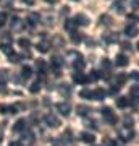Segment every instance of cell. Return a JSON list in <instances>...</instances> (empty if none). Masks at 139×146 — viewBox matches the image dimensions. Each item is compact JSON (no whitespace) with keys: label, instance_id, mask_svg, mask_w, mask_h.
I'll return each mask as SVG.
<instances>
[{"label":"cell","instance_id":"6da1fadb","mask_svg":"<svg viewBox=\"0 0 139 146\" xmlns=\"http://www.w3.org/2000/svg\"><path fill=\"white\" fill-rule=\"evenodd\" d=\"M102 117L107 123H110V125H115V123H117V115H115V112L110 109V107H102Z\"/></svg>","mask_w":139,"mask_h":146},{"label":"cell","instance_id":"7a4b0ae2","mask_svg":"<svg viewBox=\"0 0 139 146\" xmlns=\"http://www.w3.org/2000/svg\"><path fill=\"white\" fill-rule=\"evenodd\" d=\"M45 123L50 128H57V127H60L62 123H60V119H58L57 115H53V114H47L45 115Z\"/></svg>","mask_w":139,"mask_h":146},{"label":"cell","instance_id":"3957f363","mask_svg":"<svg viewBox=\"0 0 139 146\" xmlns=\"http://www.w3.org/2000/svg\"><path fill=\"white\" fill-rule=\"evenodd\" d=\"M118 135H120V138H121L123 141H129V140H133L134 131H133V128H128V127H125V128H120Z\"/></svg>","mask_w":139,"mask_h":146},{"label":"cell","instance_id":"277c9868","mask_svg":"<svg viewBox=\"0 0 139 146\" xmlns=\"http://www.w3.org/2000/svg\"><path fill=\"white\" fill-rule=\"evenodd\" d=\"M73 81H74V83H79V84H84V83H89V78L84 73L76 72V73H73Z\"/></svg>","mask_w":139,"mask_h":146},{"label":"cell","instance_id":"5b68a950","mask_svg":"<svg viewBox=\"0 0 139 146\" xmlns=\"http://www.w3.org/2000/svg\"><path fill=\"white\" fill-rule=\"evenodd\" d=\"M57 110H58L62 115L68 117V115H70V112H71V106L67 104V102H60V104H57Z\"/></svg>","mask_w":139,"mask_h":146},{"label":"cell","instance_id":"8992f818","mask_svg":"<svg viewBox=\"0 0 139 146\" xmlns=\"http://www.w3.org/2000/svg\"><path fill=\"white\" fill-rule=\"evenodd\" d=\"M63 65V60L60 57H53L52 58V68H55V75H60V68H62Z\"/></svg>","mask_w":139,"mask_h":146},{"label":"cell","instance_id":"52a82bcc","mask_svg":"<svg viewBox=\"0 0 139 146\" xmlns=\"http://www.w3.org/2000/svg\"><path fill=\"white\" fill-rule=\"evenodd\" d=\"M81 140L84 143H89V145H94V141H96V136L92 133H89V131H82L81 133Z\"/></svg>","mask_w":139,"mask_h":146},{"label":"cell","instance_id":"ba28073f","mask_svg":"<svg viewBox=\"0 0 139 146\" xmlns=\"http://www.w3.org/2000/svg\"><path fill=\"white\" fill-rule=\"evenodd\" d=\"M115 63L118 65V67H126L129 63V58L125 55V54H120V55H117V60H115Z\"/></svg>","mask_w":139,"mask_h":146},{"label":"cell","instance_id":"9c48e42d","mask_svg":"<svg viewBox=\"0 0 139 146\" xmlns=\"http://www.w3.org/2000/svg\"><path fill=\"white\" fill-rule=\"evenodd\" d=\"M11 29H15V31H21V29H23V21H21L20 18L13 16V18H11Z\"/></svg>","mask_w":139,"mask_h":146},{"label":"cell","instance_id":"30bf717a","mask_svg":"<svg viewBox=\"0 0 139 146\" xmlns=\"http://www.w3.org/2000/svg\"><path fill=\"white\" fill-rule=\"evenodd\" d=\"M74 21H76V25H81V26H88L89 25V18L86 15H76V18H74Z\"/></svg>","mask_w":139,"mask_h":146},{"label":"cell","instance_id":"8fae6325","mask_svg":"<svg viewBox=\"0 0 139 146\" xmlns=\"http://www.w3.org/2000/svg\"><path fill=\"white\" fill-rule=\"evenodd\" d=\"M24 128H26V120H24V119H20V120L15 123V125H13V131H16V133L23 131Z\"/></svg>","mask_w":139,"mask_h":146},{"label":"cell","instance_id":"7c38bea8","mask_svg":"<svg viewBox=\"0 0 139 146\" xmlns=\"http://www.w3.org/2000/svg\"><path fill=\"white\" fill-rule=\"evenodd\" d=\"M125 34L128 37H134L136 34H138V28L134 26V25H129V26L125 28Z\"/></svg>","mask_w":139,"mask_h":146},{"label":"cell","instance_id":"4fadbf2b","mask_svg":"<svg viewBox=\"0 0 139 146\" xmlns=\"http://www.w3.org/2000/svg\"><path fill=\"white\" fill-rule=\"evenodd\" d=\"M113 10L117 11V13H125V0H118V2H115L113 3Z\"/></svg>","mask_w":139,"mask_h":146},{"label":"cell","instance_id":"5bb4252c","mask_svg":"<svg viewBox=\"0 0 139 146\" xmlns=\"http://www.w3.org/2000/svg\"><path fill=\"white\" fill-rule=\"evenodd\" d=\"M92 99H96V101L105 99V91L103 89H96V91H92Z\"/></svg>","mask_w":139,"mask_h":146},{"label":"cell","instance_id":"9a60e30c","mask_svg":"<svg viewBox=\"0 0 139 146\" xmlns=\"http://www.w3.org/2000/svg\"><path fill=\"white\" fill-rule=\"evenodd\" d=\"M49 49H50V44H49L47 41H42V42H39V44H37V50H39V52H42V54L49 52Z\"/></svg>","mask_w":139,"mask_h":146},{"label":"cell","instance_id":"2e32d148","mask_svg":"<svg viewBox=\"0 0 139 146\" xmlns=\"http://www.w3.org/2000/svg\"><path fill=\"white\" fill-rule=\"evenodd\" d=\"M73 67L76 68V70H79V72H81L82 68H84V60H82V55H78L76 60L73 62Z\"/></svg>","mask_w":139,"mask_h":146},{"label":"cell","instance_id":"e0dca14e","mask_svg":"<svg viewBox=\"0 0 139 146\" xmlns=\"http://www.w3.org/2000/svg\"><path fill=\"white\" fill-rule=\"evenodd\" d=\"M63 26H65V29H67V31L74 33V28H76V21H74V20H67Z\"/></svg>","mask_w":139,"mask_h":146},{"label":"cell","instance_id":"ac0fdd59","mask_svg":"<svg viewBox=\"0 0 139 146\" xmlns=\"http://www.w3.org/2000/svg\"><path fill=\"white\" fill-rule=\"evenodd\" d=\"M21 143H23L24 146L32 145V143H34V136H32V133H28V135H24V136H23V140H21Z\"/></svg>","mask_w":139,"mask_h":146},{"label":"cell","instance_id":"d6986e66","mask_svg":"<svg viewBox=\"0 0 139 146\" xmlns=\"http://www.w3.org/2000/svg\"><path fill=\"white\" fill-rule=\"evenodd\" d=\"M20 60H21V55H20V54H15V52L8 54V62H11V63H18Z\"/></svg>","mask_w":139,"mask_h":146},{"label":"cell","instance_id":"ffe728a7","mask_svg":"<svg viewBox=\"0 0 139 146\" xmlns=\"http://www.w3.org/2000/svg\"><path fill=\"white\" fill-rule=\"evenodd\" d=\"M31 75H32L31 67H28V65H24V67H23V70H21V76H23V78H29Z\"/></svg>","mask_w":139,"mask_h":146},{"label":"cell","instance_id":"44dd1931","mask_svg":"<svg viewBox=\"0 0 139 146\" xmlns=\"http://www.w3.org/2000/svg\"><path fill=\"white\" fill-rule=\"evenodd\" d=\"M115 102H117V106H118V107H121V109H123V107H126V106L129 104L128 99H126V98H123V96H120V98L115 101Z\"/></svg>","mask_w":139,"mask_h":146},{"label":"cell","instance_id":"7402d4cb","mask_svg":"<svg viewBox=\"0 0 139 146\" xmlns=\"http://www.w3.org/2000/svg\"><path fill=\"white\" fill-rule=\"evenodd\" d=\"M60 94H62V96H70V94H71V86H68V84H62V88H60Z\"/></svg>","mask_w":139,"mask_h":146},{"label":"cell","instance_id":"603a6c76","mask_svg":"<svg viewBox=\"0 0 139 146\" xmlns=\"http://www.w3.org/2000/svg\"><path fill=\"white\" fill-rule=\"evenodd\" d=\"M0 49H2V52H5L7 55L13 52V50H11V44H5V42H0Z\"/></svg>","mask_w":139,"mask_h":146},{"label":"cell","instance_id":"cb8c5ba5","mask_svg":"<svg viewBox=\"0 0 139 146\" xmlns=\"http://www.w3.org/2000/svg\"><path fill=\"white\" fill-rule=\"evenodd\" d=\"M100 25L110 26V25H112V18H110L108 15H102V16H100Z\"/></svg>","mask_w":139,"mask_h":146},{"label":"cell","instance_id":"d4e9b609","mask_svg":"<svg viewBox=\"0 0 139 146\" xmlns=\"http://www.w3.org/2000/svg\"><path fill=\"white\" fill-rule=\"evenodd\" d=\"M36 65H37V68H39V75H44L45 73V62L44 60H36Z\"/></svg>","mask_w":139,"mask_h":146},{"label":"cell","instance_id":"484cf974","mask_svg":"<svg viewBox=\"0 0 139 146\" xmlns=\"http://www.w3.org/2000/svg\"><path fill=\"white\" fill-rule=\"evenodd\" d=\"M71 41L74 42V44H79V42L82 41V36L79 34V33L74 31V33H71Z\"/></svg>","mask_w":139,"mask_h":146},{"label":"cell","instance_id":"4316f807","mask_svg":"<svg viewBox=\"0 0 139 146\" xmlns=\"http://www.w3.org/2000/svg\"><path fill=\"white\" fill-rule=\"evenodd\" d=\"M18 44H20L23 49H29V46H31V42H29V39H26V37H21L20 41H18Z\"/></svg>","mask_w":139,"mask_h":146},{"label":"cell","instance_id":"83f0119b","mask_svg":"<svg viewBox=\"0 0 139 146\" xmlns=\"http://www.w3.org/2000/svg\"><path fill=\"white\" fill-rule=\"evenodd\" d=\"M100 76H102V75H100L99 72H96V70H94V72H91V75H89L88 78H89V81H97Z\"/></svg>","mask_w":139,"mask_h":146},{"label":"cell","instance_id":"f1b7e54d","mask_svg":"<svg viewBox=\"0 0 139 146\" xmlns=\"http://www.w3.org/2000/svg\"><path fill=\"white\" fill-rule=\"evenodd\" d=\"M89 114V107L86 106H78V115H88Z\"/></svg>","mask_w":139,"mask_h":146},{"label":"cell","instance_id":"f546056e","mask_svg":"<svg viewBox=\"0 0 139 146\" xmlns=\"http://www.w3.org/2000/svg\"><path fill=\"white\" fill-rule=\"evenodd\" d=\"M29 91H31V93H39V91H41V83H39V81H36V83H32L31 84V88H29Z\"/></svg>","mask_w":139,"mask_h":146},{"label":"cell","instance_id":"4dcf8cb0","mask_svg":"<svg viewBox=\"0 0 139 146\" xmlns=\"http://www.w3.org/2000/svg\"><path fill=\"white\" fill-rule=\"evenodd\" d=\"M81 98L82 99H92V91H88V89H84V91H81Z\"/></svg>","mask_w":139,"mask_h":146},{"label":"cell","instance_id":"1f68e13d","mask_svg":"<svg viewBox=\"0 0 139 146\" xmlns=\"http://www.w3.org/2000/svg\"><path fill=\"white\" fill-rule=\"evenodd\" d=\"M125 81H126V76H125V75H118V76H117V86L125 84Z\"/></svg>","mask_w":139,"mask_h":146},{"label":"cell","instance_id":"d6a6232c","mask_svg":"<svg viewBox=\"0 0 139 146\" xmlns=\"http://www.w3.org/2000/svg\"><path fill=\"white\" fill-rule=\"evenodd\" d=\"M129 94H131V96H134V98H139V86H133V88H131V91H129Z\"/></svg>","mask_w":139,"mask_h":146},{"label":"cell","instance_id":"836d02e7","mask_svg":"<svg viewBox=\"0 0 139 146\" xmlns=\"http://www.w3.org/2000/svg\"><path fill=\"white\" fill-rule=\"evenodd\" d=\"M0 112H2V114H10V106L2 104L0 106Z\"/></svg>","mask_w":139,"mask_h":146},{"label":"cell","instance_id":"e575fe53","mask_svg":"<svg viewBox=\"0 0 139 146\" xmlns=\"http://www.w3.org/2000/svg\"><path fill=\"white\" fill-rule=\"evenodd\" d=\"M7 23V13H0V26H3Z\"/></svg>","mask_w":139,"mask_h":146},{"label":"cell","instance_id":"d590c367","mask_svg":"<svg viewBox=\"0 0 139 146\" xmlns=\"http://www.w3.org/2000/svg\"><path fill=\"white\" fill-rule=\"evenodd\" d=\"M129 76H131V80H134V81H139V72H131Z\"/></svg>","mask_w":139,"mask_h":146},{"label":"cell","instance_id":"8d00e7d4","mask_svg":"<svg viewBox=\"0 0 139 146\" xmlns=\"http://www.w3.org/2000/svg\"><path fill=\"white\" fill-rule=\"evenodd\" d=\"M103 146H115V141L110 140V138H105L103 140Z\"/></svg>","mask_w":139,"mask_h":146},{"label":"cell","instance_id":"74e56055","mask_svg":"<svg viewBox=\"0 0 139 146\" xmlns=\"http://www.w3.org/2000/svg\"><path fill=\"white\" fill-rule=\"evenodd\" d=\"M131 8H133V10H138L139 8V0H131Z\"/></svg>","mask_w":139,"mask_h":146},{"label":"cell","instance_id":"f35d334b","mask_svg":"<svg viewBox=\"0 0 139 146\" xmlns=\"http://www.w3.org/2000/svg\"><path fill=\"white\" fill-rule=\"evenodd\" d=\"M103 39H105V41H107V42H113L115 39H117V37H115V36H112V33H110L108 36H103Z\"/></svg>","mask_w":139,"mask_h":146},{"label":"cell","instance_id":"ab89813d","mask_svg":"<svg viewBox=\"0 0 139 146\" xmlns=\"http://www.w3.org/2000/svg\"><path fill=\"white\" fill-rule=\"evenodd\" d=\"M102 67H103V68H107V70H110V67H112V63L108 62L107 58H103V62H102Z\"/></svg>","mask_w":139,"mask_h":146},{"label":"cell","instance_id":"60d3db41","mask_svg":"<svg viewBox=\"0 0 139 146\" xmlns=\"http://www.w3.org/2000/svg\"><path fill=\"white\" fill-rule=\"evenodd\" d=\"M125 127L131 128V127H133V119H126V120H125Z\"/></svg>","mask_w":139,"mask_h":146},{"label":"cell","instance_id":"b9f144b4","mask_svg":"<svg viewBox=\"0 0 139 146\" xmlns=\"http://www.w3.org/2000/svg\"><path fill=\"white\" fill-rule=\"evenodd\" d=\"M7 88H5V81L3 80H0V93H5Z\"/></svg>","mask_w":139,"mask_h":146},{"label":"cell","instance_id":"7bdbcfd3","mask_svg":"<svg viewBox=\"0 0 139 146\" xmlns=\"http://www.w3.org/2000/svg\"><path fill=\"white\" fill-rule=\"evenodd\" d=\"M18 112V107L16 106H10V114H16Z\"/></svg>","mask_w":139,"mask_h":146},{"label":"cell","instance_id":"ee69618b","mask_svg":"<svg viewBox=\"0 0 139 146\" xmlns=\"http://www.w3.org/2000/svg\"><path fill=\"white\" fill-rule=\"evenodd\" d=\"M23 2H24L26 5H34L36 3V0H23Z\"/></svg>","mask_w":139,"mask_h":146},{"label":"cell","instance_id":"f6af8a7d","mask_svg":"<svg viewBox=\"0 0 139 146\" xmlns=\"http://www.w3.org/2000/svg\"><path fill=\"white\" fill-rule=\"evenodd\" d=\"M11 2H13V0H0V3H2V5H10Z\"/></svg>","mask_w":139,"mask_h":146},{"label":"cell","instance_id":"bcb514c9","mask_svg":"<svg viewBox=\"0 0 139 146\" xmlns=\"http://www.w3.org/2000/svg\"><path fill=\"white\" fill-rule=\"evenodd\" d=\"M118 89H120V86H113V88L110 89V93H112V94H115L117 91H118Z\"/></svg>","mask_w":139,"mask_h":146},{"label":"cell","instance_id":"7dc6e473","mask_svg":"<svg viewBox=\"0 0 139 146\" xmlns=\"http://www.w3.org/2000/svg\"><path fill=\"white\" fill-rule=\"evenodd\" d=\"M128 20H129V23H134V21H136V16H131V15H129Z\"/></svg>","mask_w":139,"mask_h":146},{"label":"cell","instance_id":"c3c4849f","mask_svg":"<svg viewBox=\"0 0 139 146\" xmlns=\"http://www.w3.org/2000/svg\"><path fill=\"white\" fill-rule=\"evenodd\" d=\"M121 46H123V49H131V46H129L128 42H123V44H121Z\"/></svg>","mask_w":139,"mask_h":146},{"label":"cell","instance_id":"681fc988","mask_svg":"<svg viewBox=\"0 0 139 146\" xmlns=\"http://www.w3.org/2000/svg\"><path fill=\"white\" fill-rule=\"evenodd\" d=\"M68 11H70V8H68V7H63V10H62V13H68Z\"/></svg>","mask_w":139,"mask_h":146},{"label":"cell","instance_id":"f907efd6","mask_svg":"<svg viewBox=\"0 0 139 146\" xmlns=\"http://www.w3.org/2000/svg\"><path fill=\"white\" fill-rule=\"evenodd\" d=\"M45 2H49V3H55L57 0H45Z\"/></svg>","mask_w":139,"mask_h":146},{"label":"cell","instance_id":"816d5d0a","mask_svg":"<svg viewBox=\"0 0 139 146\" xmlns=\"http://www.w3.org/2000/svg\"><path fill=\"white\" fill-rule=\"evenodd\" d=\"M10 146H20V143H10Z\"/></svg>","mask_w":139,"mask_h":146},{"label":"cell","instance_id":"f5cc1de1","mask_svg":"<svg viewBox=\"0 0 139 146\" xmlns=\"http://www.w3.org/2000/svg\"><path fill=\"white\" fill-rule=\"evenodd\" d=\"M136 47H138V50H139V42H138V46H136Z\"/></svg>","mask_w":139,"mask_h":146},{"label":"cell","instance_id":"db71d44e","mask_svg":"<svg viewBox=\"0 0 139 146\" xmlns=\"http://www.w3.org/2000/svg\"><path fill=\"white\" fill-rule=\"evenodd\" d=\"M0 141H2V135H0Z\"/></svg>","mask_w":139,"mask_h":146}]
</instances>
